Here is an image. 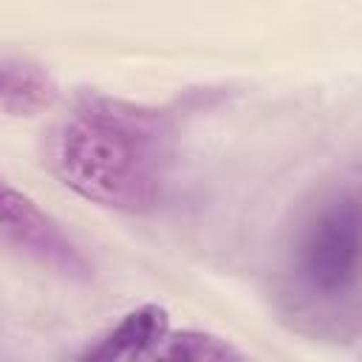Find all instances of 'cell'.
<instances>
[{
	"instance_id": "1",
	"label": "cell",
	"mask_w": 362,
	"mask_h": 362,
	"mask_svg": "<svg viewBox=\"0 0 362 362\" xmlns=\"http://www.w3.org/2000/svg\"><path fill=\"white\" fill-rule=\"evenodd\" d=\"M175 158L164 113L110 96H85L45 141L51 173L76 195L130 215L156 209Z\"/></svg>"
},
{
	"instance_id": "2",
	"label": "cell",
	"mask_w": 362,
	"mask_h": 362,
	"mask_svg": "<svg viewBox=\"0 0 362 362\" xmlns=\"http://www.w3.org/2000/svg\"><path fill=\"white\" fill-rule=\"evenodd\" d=\"M288 272L314 311L339 314L359 288V195L345 184L322 195L294 232Z\"/></svg>"
},
{
	"instance_id": "3",
	"label": "cell",
	"mask_w": 362,
	"mask_h": 362,
	"mask_svg": "<svg viewBox=\"0 0 362 362\" xmlns=\"http://www.w3.org/2000/svg\"><path fill=\"white\" fill-rule=\"evenodd\" d=\"M0 246L28 257L31 263L65 277L90 280L93 263L82 246L62 229V223L45 212L28 192L17 189L0 175Z\"/></svg>"
},
{
	"instance_id": "4",
	"label": "cell",
	"mask_w": 362,
	"mask_h": 362,
	"mask_svg": "<svg viewBox=\"0 0 362 362\" xmlns=\"http://www.w3.org/2000/svg\"><path fill=\"white\" fill-rule=\"evenodd\" d=\"M170 334V314L158 303H141L122 314L107 331L88 342L76 356L90 362H116V359H144L158 351Z\"/></svg>"
},
{
	"instance_id": "5",
	"label": "cell",
	"mask_w": 362,
	"mask_h": 362,
	"mask_svg": "<svg viewBox=\"0 0 362 362\" xmlns=\"http://www.w3.org/2000/svg\"><path fill=\"white\" fill-rule=\"evenodd\" d=\"M59 96V85L48 68L20 57H0V113L34 116L48 110Z\"/></svg>"
},
{
	"instance_id": "6",
	"label": "cell",
	"mask_w": 362,
	"mask_h": 362,
	"mask_svg": "<svg viewBox=\"0 0 362 362\" xmlns=\"http://www.w3.org/2000/svg\"><path fill=\"white\" fill-rule=\"evenodd\" d=\"M156 359H192V362H223V359H243V354L223 337L209 331H178L167 334V339L153 354Z\"/></svg>"
}]
</instances>
